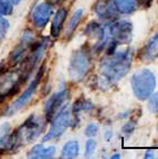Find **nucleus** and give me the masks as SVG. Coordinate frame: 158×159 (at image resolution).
<instances>
[{
	"label": "nucleus",
	"instance_id": "nucleus-26",
	"mask_svg": "<svg viewBox=\"0 0 158 159\" xmlns=\"http://www.w3.org/2000/svg\"><path fill=\"white\" fill-rule=\"evenodd\" d=\"M151 1H153V0H137L138 5L143 6V7H145V8L149 7V6L151 5Z\"/></svg>",
	"mask_w": 158,
	"mask_h": 159
},
{
	"label": "nucleus",
	"instance_id": "nucleus-9",
	"mask_svg": "<svg viewBox=\"0 0 158 159\" xmlns=\"http://www.w3.org/2000/svg\"><path fill=\"white\" fill-rule=\"evenodd\" d=\"M67 95V91L65 89H63L50 96V98L45 102V106H44L45 118L51 119L52 117L57 114V112L60 109V107L65 102Z\"/></svg>",
	"mask_w": 158,
	"mask_h": 159
},
{
	"label": "nucleus",
	"instance_id": "nucleus-24",
	"mask_svg": "<svg viewBox=\"0 0 158 159\" xmlns=\"http://www.w3.org/2000/svg\"><path fill=\"white\" fill-rule=\"evenodd\" d=\"M8 28H9L8 21L6 19H3V18L0 17V39H1V37L6 33Z\"/></svg>",
	"mask_w": 158,
	"mask_h": 159
},
{
	"label": "nucleus",
	"instance_id": "nucleus-2",
	"mask_svg": "<svg viewBox=\"0 0 158 159\" xmlns=\"http://www.w3.org/2000/svg\"><path fill=\"white\" fill-rule=\"evenodd\" d=\"M131 86L134 95L141 101H146L155 91L156 77L148 69L137 70L131 77Z\"/></svg>",
	"mask_w": 158,
	"mask_h": 159
},
{
	"label": "nucleus",
	"instance_id": "nucleus-13",
	"mask_svg": "<svg viewBox=\"0 0 158 159\" xmlns=\"http://www.w3.org/2000/svg\"><path fill=\"white\" fill-rule=\"evenodd\" d=\"M112 2L119 15H131L138 8L137 0H112Z\"/></svg>",
	"mask_w": 158,
	"mask_h": 159
},
{
	"label": "nucleus",
	"instance_id": "nucleus-6",
	"mask_svg": "<svg viewBox=\"0 0 158 159\" xmlns=\"http://www.w3.org/2000/svg\"><path fill=\"white\" fill-rule=\"evenodd\" d=\"M45 127V120L41 117L31 115L29 118L19 127L20 135L22 137L23 143H32L43 133Z\"/></svg>",
	"mask_w": 158,
	"mask_h": 159
},
{
	"label": "nucleus",
	"instance_id": "nucleus-28",
	"mask_svg": "<svg viewBox=\"0 0 158 159\" xmlns=\"http://www.w3.org/2000/svg\"><path fill=\"white\" fill-rule=\"evenodd\" d=\"M111 138H112V132H111V130H107V132L105 133V136H104V139L109 142V140Z\"/></svg>",
	"mask_w": 158,
	"mask_h": 159
},
{
	"label": "nucleus",
	"instance_id": "nucleus-20",
	"mask_svg": "<svg viewBox=\"0 0 158 159\" xmlns=\"http://www.w3.org/2000/svg\"><path fill=\"white\" fill-rule=\"evenodd\" d=\"M96 149V142L94 139H89L85 145V157H91Z\"/></svg>",
	"mask_w": 158,
	"mask_h": 159
},
{
	"label": "nucleus",
	"instance_id": "nucleus-15",
	"mask_svg": "<svg viewBox=\"0 0 158 159\" xmlns=\"http://www.w3.org/2000/svg\"><path fill=\"white\" fill-rule=\"evenodd\" d=\"M82 17H83V10L82 9H77V11L73 13V16H72L71 20H70V22H69V25H67V38H70V35H72V33L75 31L77 25L81 22Z\"/></svg>",
	"mask_w": 158,
	"mask_h": 159
},
{
	"label": "nucleus",
	"instance_id": "nucleus-3",
	"mask_svg": "<svg viewBox=\"0 0 158 159\" xmlns=\"http://www.w3.org/2000/svg\"><path fill=\"white\" fill-rule=\"evenodd\" d=\"M91 66L90 52L86 48H80L72 53L69 65V76L73 82H80L86 76Z\"/></svg>",
	"mask_w": 158,
	"mask_h": 159
},
{
	"label": "nucleus",
	"instance_id": "nucleus-7",
	"mask_svg": "<svg viewBox=\"0 0 158 159\" xmlns=\"http://www.w3.org/2000/svg\"><path fill=\"white\" fill-rule=\"evenodd\" d=\"M44 71H45V65L43 64L39 70H38L37 75H35V80L30 83V85L28 86V89H26L25 92L20 95V96L16 99L12 104H11V106L7 109V113H6V115H9V116H10V115L15 114L16 112H18L19 109H21L28 102H29L30 98H31V97H32V95L35 94V89H37L40 81L42 80V76L44 75Z\"/></svg>",
	"mask_w": 158,
	"mask_h": 159
},
{
	"label": "nucleus",
	"instance_id": "nucleus-11",
	"mask_svg": "<svg viewBox=\"0 0 158 159\" xmlns=\"http://www.w3.org/2000/svg\"><path fill=\"white\" fill-rule=\"evenodd\" d=\"M158 57V32L153 38L148 40V42L144 45L139 51L138 59L145 63L151 62Z\"/></svg>",
	"mask_w": 158,
	"mask_h": 159
},
{
	"label": "nucleus",
	"instance_id": "nucleus-19",
	"mask_svg": "<svg viewBox=\"0 0 158 159\" xmlns=\"http://www.w3.org/2000/svg\"><path fill=\"white\" fill-rule=\"evenodd\" d=\"M149 112L151 113H158V92L153 93L148 97V103H147Z\"/></svg>",
	"mask_w": 158,
	"mask_h": 159
},
{
	"label": "nucleus",
	"instance_id": "nucleus-29",
	"mask_svg": "<svg viewBox=\"0 0 158 159\" xmlns=\"http://www.w3.org/2000/svg\"><path fill=\"white\" fill-rule=\"evenodd\" d=\"M111 158L112 159H119V158H121V155H119V154H114Z\"/></svg>",
	"mask_w": 158,
	"mask_h": 159
},
{
	"label": "nucleus",
	"instance_id": "nucleus-21",
	"mask_svg": "<svg viewBox=\"0 0 158 159\" xmlns=\"http://www.w3.org/2000/svg\"><path fill=\"white\" fill-rule=\"evenodd\" d=\"M97 133H99V126H97L96 124L87 125L86 128H85V130H84V134H85V136L89 137V138L96 136Z\"/></svg>",
	"mask_w": 158,
	"mask_h": 159
},
{
	"label": "nucleus",
	"instance_id": "nucleus-16",
	"mask_svg": "<svg viewBox=\"0 0 158 159\" xmlns=\"http://www.w3.org/2000/svg\"><path fill=\"white\" fill-rule=\"evenodd\" d=\"M94 107L93 103L89 99L85 98H79L77 99L72 106V112L73 113H81V112H87L90 109H92Z\"/></svg>",
	"mask_w": 158,
	"mask_h": 159
},
{
	"label": "nucleus",
	"instance_id": "nucleus-30",
	"mask_svg": "<svg viewBox=\"0 0 158 159\" xmlns=\"http://www.w3.org/2000/svg\"><path fill=\"white\" fill-rule=\"evenodd\" d=\"M10 1H11V2H12L13 5H18V3H19L20 1H21V0H10Z\"/></svg>",
	"mask_w": 158,
	"mask_h": 159
},
{
	"label": "nucleus",
	"instance_id": "nucleus-14",
	"mask_svg": "<svg viewBox=\"0 0 158 159\" xmlns=\"http://www.w3.org/2000/svg\"><path fill=\"white\" fill-rule=\"evenodd\" d=\"M80 152V146L77 140H70L63 146L61 152V158L64 159H71L77 158Z\"/></svg>",
	"mask_w": 158,
	"mask_h": 159
},
{
	"label": "nucleus",
	"instance_id": "nucleus-18",
	"mask_svg": "<svg viewBox=\"0 0 158 159\" xmlns=\"http://www.w3.org/2000/svg\"><path fill=\"white\" fill-rule=\"evenodd\" d=\"M43 149H44V146H43L42 144L35 145L32 148L30 149L29 154H28V157H29V158H32V159H41Z\"/></svg>",
	"mask_w": 158,
	"mask_h": 159
},
{
	"label": "nucleus",
	"instance_id": "nucleus-10",
	"mask_svg": "<svg viewBox=\"0 0 158 159\" xmlns=\"http://www.w3.org/2000/svg\"><path fill=\"white\" fill-rule=\"evenodd\" d=\"M93 9L94 12L96 13L100 19L105 20L107 22L117 19L118 12L114 7L113 2L109 0H97L96 2L94 3Z\"/></svg>",
	"mask_w": 158,
	"mask_h": 159
},
{
	"label": "nucleus",
	"instance_id": "nucleus-8",
	"mask_svg": "<svg viewBox=\"0 0 158 159\" xmlns=\"http://www.w3.org/2000/svg\"><path fill=\"white\" fill-rule=\"evenodd\" d=\"M52 15H53V3L49 1H43V2L38 3L33 8L30 19L35 28L43 29L47 27V25L51 20Z\"/></svg>",
	"mask_w": 158,
	"mask_h": 159
},
{
	"label": "nucleus",
	"instance_id": "nucleus-17",
	"mask_svg": "<svg viewBox=\"0 0 158 159\" xmlns=\"http://www.w3.org/2000/svg\"><path fill=\"white\" fill-rule=\"evenodd\" d=\"M13 11V3L10 0H0V17L11 15Z\"/></svg>",
	"mask_w": 158,
	"mask_h": 159
},
{
	"label": "nucleus",
	"instance_id": "nucleus-22",
	"mask_svg": "<svg viewBox=\"0 0 158 159\" xmlns=\"http://www.w3.org/2000/svg\"><path fill=\"white\" fill-rule=\"evenodd\" d=\"M55 152H57V148H55L54 146L44 147V149H43V152H42V158L41 159L53 158V157L55 156Z\"/></svg>",
	"mask_w": 158,
	"mask_h": 159
},
{
	"label": "nucleus",
	"instance_id": "nucleus-4",
	"mask_svg": "<svg viewBox=\"0 0 158 159\" xmlns=\"http://www.w3.org/2000/svg\"><path fill=\"white\" fill-rule=\"evenodd\" d=\"M72 111L67 106L60 108L52 119V125L49 132L43 136L42 142H50L61 136L63 133L72 125Z\"/></svg>",
	"mask_w": 158,
	"mask_h": 159
},
{
	"label": "nucleus",
	"instance_id": "nucleus-25",
	"mask_svg": "<svg viewBox=\"0 0 158 159\" xmlns=\"http://www.w3.org/2000/svg\"><path fill=\"white\" fill-rule=\"evenodd\" d=\"M8 134H10V125L8 123H5L0 126V137H3Z\"/></svg>",
	"mask_w": 158,
	"mask_h": 159
},
{
	"label": "nucleus",
	"instance_id": "nucleus-5",
	"mask_svg": "<svg viewBox=\"0 0 158 159\" xmlns=\"http://www.w3.org/2000/svg\"><path fill=\"white\" fill-rule=\"evenodd\" d=\"M109 39L114 40L118 45L127 44L133 39V25L127 20H114L107 22Z\"/></svg>",
	"mask_w": 158,
	"mask_h": 159
},
{
	"label": "nucleus",
	"instance_id": "nucleus-23",
	"mask_svg": "<svg viewBox=\"0 0 158 159\" xmlns=\"http://www.w3.org/2000/svg\"><path fill=\"white\" fill-rule=\"evenodd\" d=\"M135 125H136V123L133 122V120L126 123V124L122 127V133H123L124 135H126V136H129V135L135 130Z\"/></svg>",
	"mask_w": 158,
	"mask_h": 159
},
{
	"label": "nucleus",
	"instance_id": "nucleus-12",
	"mask_svg": "<svg viewBox=\"0 0 158 159\" xmlns=\"http://www.w3.org/2000/svg\"><path fill=\"white\" fill-rule=\"evenodd\" d=\"M67 8H60L58 10L55 15L53 16V19H52L51 23V35L53 38H58L62 32V29H63V25L65 22V19H67Z\"/></svg>",
	"mask_w": 158,
	"mask_h": 159
},
{
	"label": "nucleus",
	"instance_id": "nucleus-1",
	"mask_svg": "<svg viewBox=\"0 0 158 159\" xmlns=\"http://www.w3.org/2000/svg\"><path fill=\"white\" fill-rule=\"evenodd\" d=\"M134 59V51L129 47L124 50H115L113 53L105 55L101 63V75L109 83H116L123 79L128 71Z\"/></svg>",
	"mask_w": 158,
	"mask_h": 159
},
{
	"label": "nucleus",
	"instance_id": "nucleus-27",
	"mask_svg": "<svg viewBox=\"0 0 158 159\" xmlns=\"http://www.w3.org/2000/svg\"><path fill=\"white\" fill-rule=\"evenodd\" d=\"M155 157V155H154V150L151 149V150H147L145 154V158L148 159V158H154Z\"/></svg>",
	"mask_w": 158,
	"mask_h": 159
}]
</instances>
